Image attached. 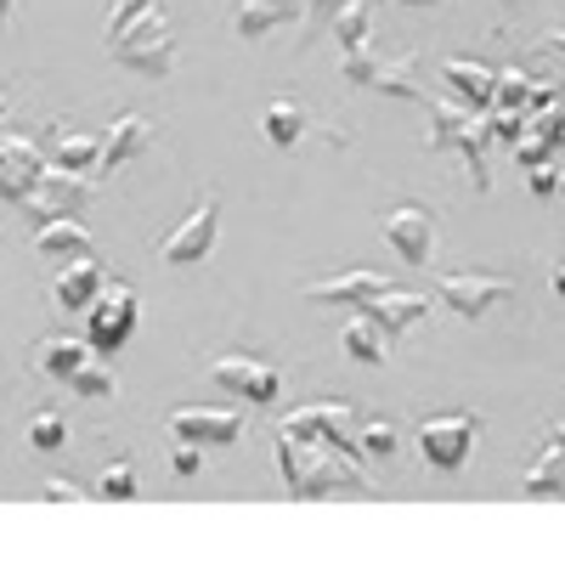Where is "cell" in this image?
Returning <instances> with one entry per match:
<instances>
[{
    "instance_id": "cell-1",
    "label": "cell",
    "mask_w": 565,
    "mask_h": 565,
    "mask_svg": "<svg viewBox=\"0 0 565 565\" xmlns=\"http://www.w3.org/2000/svg\"><path fill=\"white\" fill-rule=\"evenodd\" d=\"M277 463H282V487L295 498H380L362 481L356 452H345V447L277 436Z\"/></svg>"
},
{
    "instance_id": "cell-2",
    "label": "cell",
    "mask_w": 565,
    "mask_h": 565,
    "mask_svg": "<svg viewBox=\"0 0 565 565\" xmlns=\"http://www.w3.org/2000/svg\"><path fill=\"white\" fill-rule=\"evenodd\" d=\"M108 52L119 57V68H130L141 79H164L175 68V29H170L164 12L148 7L141 18H130L119 34H108Z\"/></svg>"
},
{
    "instance_id": "cell-3",
    "label": "cell",
    "mask_w": 565,
    "mask_h": 565,
    "mask_svg": "<svg viewBox=\"0 0 565 565\" xmlns=\"http://www.w3.org/2000/svg\"><path fill=\"white\" fill-rule=\"evenodd\" d=\"M476 441H481V418H476V413H441V418H424V424H418V452H424V463L447 469V476H458V469L469 463Z\"/></svg>"
},
{
    "instance_id": "cell-4",
    "label": "cell",
    "mask_w": 565,
    "mask_h": 565,
    "mask_svg": "<svg viewBox=\"0 0 565 565\" xmlns=\"http://www.w3.org/2000/svg\"><path fill=\"white\" fill-rule=\"evenodd\" d=\"M351 402H311V407H295L277 418V436H295V441H328V447H345V452H362L356 436H351Z\"/></svg>"
},
{
    "instance_id": "cell-5",
    "label": "cell",
    "mask_w": 565,
    "mask_h": 565,
    "mask_svg": "<svg viewBox=\"0 0 565 565\" xmlns=\"http://www.w3.org/2000/svg\"><path fill=\"white\" fill-rule=\"evenodd\" d=\"M136 317H141V306H136L130 282H114V289H103L97 300H90V311H85V340H90V351H119V345L136 334Z\"/></svg>"
},
{
    "instance_id": "cell-6",
    "label": "cell",
    "mask_w": 565,
    "mask_h": 565,
    "mask_svg": "<svg viewBox=\"0 0 565 565\" xmlns=\"http://www.w3.org/2000/svg\"><path fill=\"white\" fill-rule=\"evenodd\" d=\"M436 295H441V306L458 311V317H487V311H498V306L514 295V282L498 277V271H447V277L436 282Z\"/></svg>"
},
{
    "instance_id": "cell-7",
    "label": "cell",
    "mask_w": 565,
    "mask_h": 565,
    "mask_svg": "<svg viewBox=\"0 0 565 565\" xmlns=\"http://www.w3.org/2000/svg\"><path fill=\"white\" fill-rule=\"evenodd\" d=\"M210 380H215L226 396L249 402V407H266V402H277V391H282L277 367L260 362V356H215V362H210Z\"/></svg>"
},
{
    "instance_id": "cell-8",
    "label": "cell",
    "mask_w": 565,
    "mask_h": 565,
    "mask_svg": "<svg viewBox=\"0 0 565 565\" xmlns=\"http://www.w3.org/2000/svg\"><path fill=\"white\" fill-rule=\"evenodd\" d=\"M413 63H391V57H373L367 45L345 52V79L351 85H367V90H385V97H402V103H430V90H424L413 74Z\"/></svg>"
},
{
    "instance_id": "cell-9",
    "label": "cell",
    "mask_w": 565,
    "mask_h": 565,
    "mask_svg": "<svg viewBox=\"0 0 565 565\" xmlns=\"http://www.w3.org/2000/svg\"><path fill=\"white\" fill-rule=\"evenodd\" d=\"M215 232H221V199L204 193V199H193V215L164 238V260L170 266H199L215 249Z\"/></svg>"
},
{
    "instance_id": "cell-10",
    "label": "cell",
    "mask_w": 565,
    "mask_h": 565,
    "mask_svg": "<svg viewBox=\"0 0 565 565\" xmlns=\"http://www.w3.org/2000/svg\"><path fill=\"white\" fill-rule=\"evenodd\" d=\"M90 204V181L79 170H57L45 164V175L34 181V193L23 199V210H34L40 221H57V215H79Z\"/></svg>"
},
{
    "instance_id": "cell-11",
    "label": "cell",
    "mask_w": 565,
    "mask_h": 565,
    "mask_svg": "<svg viewBox=\"0 0 565 565\" xmlns=\"http://www.w3.org/2000/svg\"><path fill=\"white\" fill-rule=\"evenodd\" d=\"M385 244L407 260V266H430L436 255V215L424 204H402L385 215Z\"/></svg>"
},
{
    "instance_id": "cell-12",
    "label": "cell",
    "mask_w": 565,
    "mask_h": 565,
    "mask_svg": "<svg viewBox=\"0 0 565 565\" xmlns=\"http://www.w3.org/2000/svg\"><path fill=\"white\" fill-rule=\"evenodd\" d=\"M164 424L175 430V441H199V447H226L244 436V413L232 407H175Z\"/></svg>"
},
{
    "instance_id": "cell-13",
    "label": "cell",
    "mask_w": 565,
    "mask_h": 565,
    "mask_svg": "<svg viewBox=\"0 0 565 565\" xmlns=\"http://www.w3.org/2000/svg\"><path fill=\"white\" fill-rule=\"evenodd\" d=\"M103 289H108L103 260H97V255H79V260H68V266L57 271L52 300H57V311H90V300H97Z\"/></svg>"
},
{
    "instance_id": "cell-14",
    "label": "cell",
    "mask_w": 565,
    "mask_h": 565,
    "mask_svg": "<svg viewBox=\"0 0 565 565\" xmlns=\"http://www.w3.org/2000/svg\"><path fill=\"white\" fill-rule=\"evenodd\" d=\"M396 282H385L380 271H340V277H322V282H311V300L317 306H373L380 295H391Z\"/></svg>"
},
{
    "instance_id": "cell-15",
    "label": "cell",
    "mask_w": 565,
    "mask_h": 565,
    "mask_svg": "<svg viewBox=\"0 0 565 565\" xmlns=\"http://www.w3.org/2000/svg\"><path fill=\"white\" fill-rule=\"evenodd\" d=\"M0 141H7V175H0V199L23 210V199L34 193V181L45 175V159H40L34 141H23V136H0Z\"/></svg>"
},
{
    "instance_id": "cell-16",
    "label": "cell",
    "mask_w": 565,
    "mask_h": 565,
    "mask_svg": "<svg viewBox=\"0 0 565 565\" xmlns=\"http://www.w3.org/2000/svg\"><path fill=\"white\" fill-rule=\"evenodd\" d=\"M34 249H40L45 260L68 266V260L90 255V232L79 226V215H57V221H40V232H34Z\"/></svg>"
},
{
    "instance_id": "cell-17",
    "label": "cell",
    "mask_w": 565,
    "mask_h": 565,
    "mask_svg": "<svg viewBox=\"0 0 565 565\" xmlns=\"http://www.w3.org/2000/svg\"><path fill=\"white\" fill-rule=\"evenodd\" d=\"M367 317L385 328L391 340H402L407 328H418L424 317H430V295H407V289H391V295H380L367 306Z\"/></svg>"
},
{
    "instance_id": "cell-18",
    "label": "cell",
    "mask_w": 565,
    "mask_h": 565,
    "mask_svg": "<svg viewBox=\"0 0 565 565\" xmlns=\"http://www.w3.org/2000/svg\"><path fill=\"white\" fill-rule=\"evenodd\" d=\"M447 85L458 90V97L476 108V114H487L492 103H498V68H487V63H469V57H452L447 63Z\"/></svg>"
},
{
    "instance_id": "cell-19",
    "label": "cell",
    "mask_w": 565,
    "mask_h": 565,
    "mask_svg": "<svg viewBox=\"0 0 565 565\" xmlns=\"http://www.w3.org/2000/svg\"><path fill=\"white\" fill-rule=\"evenodd\" d=\"M90 356H97V351H90V340H40L34 367H40L52 385H74V373H79Z\"/></svg>"
},
{
    "instance_id": "cell-20",
    "label": "cell",
    "mask_w": 565,
    "mask_h": 565,
    "mask_svg": "<svg viewBox=\"0 0 565 565\" xmlns=\"http://www.w3.org/2000/svg\"><path fill=\"white\" fill-rule=\"evenodd\" d=\"M153 141V125L141 119V114H119L114 119V130L103 136V170H119V164H130L141 148Z\"/></svg>"
},
{
    "instance_id": "cell-21",
    "label": "cell",
    "mask_w": 565,
    "mask_h": 565,
    "mask_svg": "<svg viewBox=\"0 0 565 565\" xmlns=\"http://www.w3.org/2000/svg\"><path fill=\"white\" fill-rule=\"evenodd\" d=\"M340 345H345V356H356V362H385L391 334H385V328L362 311V317H351V322L340 328Z\"/></svg>"
},
{
    "instance_id": "cell-22",
    "label": "cell",
    "mask_w": 565,
    "mask_h": 565,
    "mask_svg": "<svg viewBox=\"0 0 565 565\" xmlns=\"http://www.w3.org/2000/svg\"><path fill=\"white\" fill-rule=\"evenodd\" d=\"M521 498H565V452L548 441V452L526 469V476H521Z\"/></svg>"
},
{
    "instance_id": "cell-23",
    "label": "cell",
    "mask_w": 565,
    "mask_h": 565,
    "mask_svg": "<svg viewBox=\"0 0 565 565\" xmlns=\"http://www.w3.org/2000/svg\"><path fill=\"white\" fill-rule=\"evenodd\" d=\"M295 12H300V0H244V7H238V34L244 40H260L277 23H289Z\"/></svg>"
},
{
    "instance_id": "cell-24",
    "label": "cell",
    "mask_w": 565,
    "mask_h": 565,
    "mask_svg": "<svg viewBox=\"0 0 565 565\" xmlns=\"http://www.w3.org/2000/svg\"><path fill=\"white\" fill-rule=\"evenodd\" d=\"M52 164L57 170H90V164H103V141L97 136H57V148H52Z\"/></svg>"
},
{
    "instance_id": "cell-25",
    "label": "cell",
    "mask_w": 565,
    "mask_h": 565,
    "mask_svg": "<svg viewBox=\"0 0 565 565\" xmlns=\"http://www.w3.org/2000/svg\"><path fill=\"white\" fill-rule=\"evenodd\" d=\"M367 18H373V0H345L340 18L328 23L340 34V52H356V45H367Z\"/></svg>"
},
{
    "instance_id": "cell-26",
    "label": "cell",
    "mask_w": 565,
    "mask_h": 565,
    "mask_svg": "<svg viewBox=\"0 0 565 565\" xmlns=\"http://www.w3.org/2000/svg\"><path fill=\"white\" fill-rule=\"evenodd\" d=\"M300 136H306V114L295 103H271L266 108V141L271 148H295Z\"/></svg>"
},
{
    "instance_id": "cell-27",
    "label": "cell",
    "mask_w": 565,
    "mask_h": 565,
    "mask_svg": "<svg viewBox=\"0 0 565 565\" xmlns=\"http://www.w3.org/2000/svg\"><path fill=\"white\" fill-rule=\"evenodd\" d=\"M29 441H34L40 452H57V447L68 441V418L52 413V407H40V413L29 418Z\"/></svg>"
},
{
    "instance_id": "cell-28",
    "label": "cell",
    "mask_w": 565,
    "mask_h": 565,
    "mask_svg": "<svg viewBox=\"0 0 565 565\" xmlns=\"http://www.w3.org/2000/svg\"><path fill=\"white\" fill-rule=\"evenodd\" d=\"M97 498H108V503H130L136 498V469L125 458H114L103 476H97Z\"/></svg>"
},
{
    "instance_id": "cell-29",
    "label": "cell",
    "mask_w": 565,
    "mask_h": 565,
    "mask_svg": "<svg viewBox=\"0 0 565 565\" xmlns=\"http://www.w3.org/2000/svg\"><path fill=\"white\" fill-rule=\"evenodd\" d=\"M356 447L373 452V458H391L396 452V430H391L385 418H373V424H362V430H356Z\"/></svg>"
},
{
    "instance_id": "cell-30",
    "label": "cell",
    "mask_w": 565,
    "mask_h": 565,
    "mask_svg": "<svg viewBox=\"0 0 565 565\" xmlns=\"http://www.w3.org/2000/svg\"><path fill=\"white\" fill-rule=\"evenodd\" d=\"M74 391H79V396H114V373H108L97 356H90V362L74 373Z\"/></svg>"
},
{
    "instance_id": "cell-31",
    "label": "cell",
    "mask_w": 565,
    "mask_h": 565,
    "mask_svg": "<svg viewBox=\"0 0 565 565\" xmlns=\"http://www.w3.org/2000/svg\"><path fill=\"white\" fill-rule=\"evenodd\" d=\"M340 7H345V0H306V40H317L328 23H334Z\"/></svg>"
},
{
    "instance_id": "cell-32",
    "label": "cell",
    "mask_w": 565,
    "mask_h": 565,
    "mask_svg": "<svg viewBox=\"0 0 565 565\" xmlns=\"http://www.w3.org/2000/svg\"><path fill=\"white\" fill-rule=\"evenodd\" d=\"M532 90H526V74H498V103L492 108H503V114H514V103H526Z\"/></svg>"
},
{
    "instance_id": "cell-33",
    "label": "cell",
    "mask_w": 565,
    "mask_h": 565,
    "mask_svg": "<svg viewBox=\"0 0 565 565\" xmlns=\"http://www.w3.org/2000/svg\"><path fill=\"white\" fill-rule=\"evenodd\" d=\"M170 469H175V476H199V469H204V452H199V441H181V447L170 452Z\"/></svg>"
},
{
    "instance_id": "cell-34",
    "label": "cell",
    "mask_w": 565,
    "mask_h": 565,
    "mask_svg": "<svg viewBox=\"0 0 565 565\" xmlns=\"http://www.w3.org/2000/svg\"><path fill=\"white\" fill-rule=\"evenodd\" d=\"M148 7H153V0H114V7H108V34H119L130 18H141Z\"/></svg>"
},
{
    "instance_id": "cell-35",
    "label": "cell",
    "mask_w": 565,
    "mask_h": 565,
    "mask_svg": "<svg viewBox=\"0 0 565 565\" xmlns=\"http://www.w3.org/2000/svg\"><path fill=\"white\" fill-rule=\"evenodd\" d=\"M532 193H537V199H554V193H559V164H554V170H548V164H532Z\"/></svg>"
},
{
    "instance_id": "cell-36",
    "label": "cell",
    "mask_w": 565,
    "mask_h": 565,
    "mask_svg": "<svg viewBox=\"0 0 565 565\" xmlns=\"http://www.w3.org/2000/svg\"><path fill=\"white\" fill-rule=\"evenodd\" d=\"M40 498H45V503H79L85 492H79L74 481H45V487H40Z\"/></svg>"
},
{
    "instance_id": "cell-37",
    "label": "cell",
    "mask_w": 565,
    "mask_h": 565,
    "mask_svg": "<svg viewBox=\"0 0 565 565\" xmlns=\"http://www.w3.org/2000/svg\"><path fill=\"white\" fill-rule=\"evenodd\" d=\"M548 282H554V295H559V300H565V260H559V266H554V271H548Z\"/></svg>"
},
{
    "instance_id": "cell-38",
    "label": "cell",
    "mask_w": 565,
    "mask_h": 565,
    "mask_svg": "<svg viewBox=\"0 0 565 565\" xmlns=\"http://www.w3.org/2000/svg\"><path fill=\"white\" fill-rule=\"evenodd\" d=\"M548 441H554V447L565 452V424H554V436H548Z\"/></svg>"
},
{
    "instance_id": "cell-39",
    "label": "cell",
    "mask_w": 565,
    "mask_h": 565,
    "mask_svg": "<svg viewBox=\"0 0 565 565\" xmlns=\"http://www.w3.org/2000/svg\"><path fill=\"white\" fill-rule=\"evenodd\" d=\"M12 7H18V0H0V23H7V18H12Z\"/></svg>"
},
{
    "instance_id": "cell-40",
    "label": "cell",
    "mask_w": 565,
    "mask_h": 565,
    "mask_svg": "<svg viewBox=\"0 0 565 565\" xmlns=\"http://www.w3.org/2000/svg\"><path fill=\"white\" fill-rule=\"evenodd\" d=\"M0 175H7V141H0Z\"/></svg>"
},
{
    "instance_id": "cell-41",
    "label": "cell",
    "mask_w": 565,
    "mask_h": 565,
    "mask_svg": "<svg viewBox=\"0 0 565 565\" xmlns=\"http://www.w3.org/2000/svg\"><path fill=\"white\" fill-rule=\"evenodd\" d=\"M0 119H7V90H0Z\"/></svg>"
},
{
    "instance_id": "cell-42",
    "label": "cell",
    "mask_w": 565,
    "mask_h": 565,
    "mask_svg": "<svg viewBox=\"0 0 565 565\" xmlns=\"http://www.w3.org/2000/svg\"><path fill=\"white\" fill-rule=\"evenodd\" d=\"M559 193H565V159H559Z\"/></svg>"
}]
</instances>
